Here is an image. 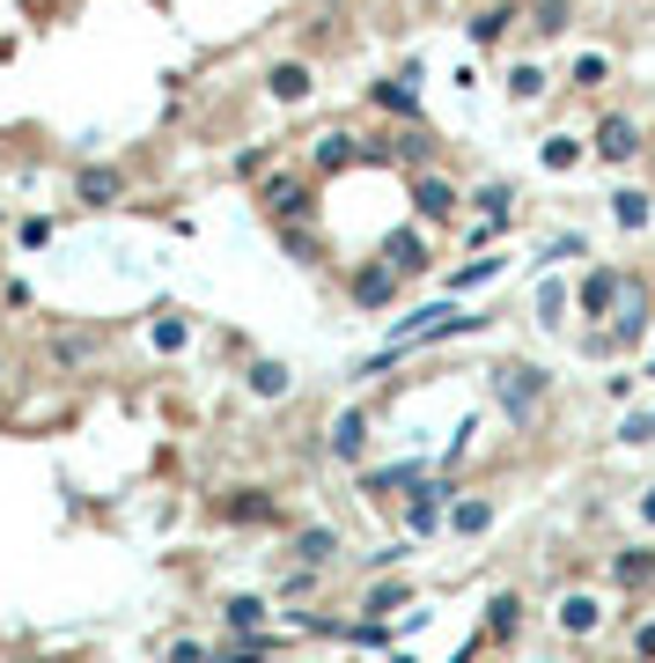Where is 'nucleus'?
Segmentation results:
<instances>
[{
	"label": "nucleus",
	"instance_id": "f257e3e1",
	"mask_svg": "<svg viewBox=\"0 0 655 663\" xmlns=\"http://www.w3.org/2000/svg\"><path fill=\"white\" fill-rule=\"evenodd\" d=\"M493 398H501V413H509L515 428H537L545 398H553V368L545 362H501L493 368Z\"/></svg>",
	"mask_w": 655,
	"mask_h": 663
},
{
	"label": "nucleus",
	"instance_id": "f03ea898",
	"mask_svg": "<svg viewBox=\"0 0 655 663\" xmlns=\"http://www.w3.org/2000/svg\"><path fill=\"white\" fill-rule=\"evenodd\" d=\"M258 207H266L273 229H280V221H317V177H310V163H302V170H266V177H258Z\"/></svg>",
	"mask_w": 655,
	"mask_h": 663
},
{
	"label": "nucleus",
	"instance_id": "7ed1b4c3",
	"mask_svg": "<svg viewBox=\"0 0 655 663\" xmlns=\"http://www.w3.org/2000/svg\"><path fill=\"white\" fill-rule=\"evenodd\" d=\"M406 199H413V221H420V229H449V221L464 214V192L442 170H406Z\"/></svg>",
	"mask_w": 655,
	"mask_h": 663
},
{
	"label": "nucleus",
	"instance_id": "20e7f679",
	"mask_svg": "<svg viewBox=\"0 0 655 663\" xmlns=\"http://www.w3.org/2000/svg\"><path fill=\"white\" fill-rule=\"evenodd\" d=\"M641 119H633V111H604V119H597V133H589V155H597V163H604V170H626V163H641Z\"/></svg>",
	"mask_w": 655,
	"mask_h": 663
},
{
	"label": "nucleus",
	"instance_id": "39448f33",
	"mask_svg": "<svg viewBox=\"0 0 655 663\" xmlns=\"http://www.w3.org/2000/svg\"><path fill=\"white\" fill-rule=\"evenodd\" d=\"M420 74H428V67H420V59H406L398 74L368 81V103H376L390 125H420Z\"/></svg>",
	"mask_w": 655,
	"mask_h": 663
},
{
	"label": "nucleus",
	"instance_id": "423d86ee",
	"mask_svg": "<svg viewBox=\"0 0 655 663\" xmlns=\"http://www.w3.org/2000/svg\"><path fill=\"white\" fill-rule=\"evenodd\" d=\"M398 295H406V273H390L384 258H362V266L346 273V302H354V310H368V318H376V310H390Z\"/></svg>",
	"mask_w": 655,
	"mask_h": 663
},
{
	"label": "nucleus",
	"instance_id": "0eeeda50",
	"mask_svg": "<svg viewBox=\"0 0 655 663\" xmlns=\"http://www.w3.org/2000/svg\"><path fill=\"white\" fill-rule=\"evenodd\" d=\"M340 170H362V133H346V125L310 133V177L324 185V177H340Z\"/></svg>",
	"mask_w": 655,
	"mask_h": 663
},
{
	"label": "nucleus",
	"instance_id": "6e6552de",
	"mask_svg": "<svg viewBox=\"0 0 655 663\" xmlns=\"http://www.w3.org/2000/svg\"><path fill=\"white\" fill-rule=\"evenodd\" d=\"M133 192V177L119 170V163H81V170H74V199H81V207H119V199Z\"/></svg>",
	"mask_w": 655,
	"mask_h": 663
},
{
	"label": "nucleus",
	"instance_id": "1a4fd4ad",
	"mask_svg": "<svg viewBox=\"0 0 655 663\" xmlns=\"http://www.w3.org/2000/svg\"><path fill=\"white\" fill-rule=\"evenodd\" d=\"M619 295H626V273H619V266L582 273V288H575V310H582V324H604L611 310H619Z\"/></svg>",
	"mask_w": 655,
	"mask_h": 663
},
{
	"label": "nucleus",
	"instance_id": "9d476101",
	"mask_svg": "<svg viewBox=\"0 0 655 663\" xmlns=\"http://www.w3.org/2000/svg\"><path fill=\"white\" fill-rule=\"evenodd\" d=\"M611 354H633L641 346V332H648V288L641 280H626V295H619V310H611Z\"/></svg>",
	"mask_w": 655,
	"mask_h": 663
},
{
	"label": "nucleus",
	"instance_id": "9b49d317",
	"mask_svg": "<svg viewBox=\"0 0 655 663\" xmlns=\"http://www.w3.org/2000/svg\"><path fill=\"white\" fill-rule=\"evenodd\" d=\"M324 450H332V465H362L368 457V413L362 406H346V413L324 420Z\"/></svg>",
	"mask_w": 655,
	"mask_h": 663
},
{
	"label": "nucleus",
	"instance_id": "f8f14e48",
	"mask_svg": "<svg viewBox=\"0 0 655 663\" xmlns=\"http://www.w3.org/2000/svg\"><path fill=\"white\" fill-rule=\"evenodd\" d=\"M266 97L288 103V111H302V103L317 97V67H310V59H273V67H266Z\"/></svg>",
	"mask_w": 655,
	"mask_h": 663
},
{
	"label": "nucleus",
	"instance_id": "ddd939ff",
	"mask_svg": "<svg viewBox=\"0 0 655 663\" xmlns=\"http://www.w3.org/2000/svg\"><path fill=\"white\" fill-rule=\"evenodd\" d=\"M221 523H243V531H258V523H280V501H273L266 487H236V494H221L214 501Z\"/></svg>",
	"mask_w": 655,
	"mask_h": 663
},
{
	"label": "nucleus",
	"instance_id": "4468645a",
	"mask_svg": "<svg viewBox=\"0 0 655 663\" xmlns=\"http://www.w3.org/2000/svg\"><path fill=\"white\" fill-rule=\"evenodd\" d=\"M288 561L332 567V561H340V531H332V523H302V531H288Z\"/></svg>",
	"mask_w": 655,
	"mask_h": 663
},
{
	"label": "nucleus",
	"instance_id": "2eb2a0df",
	"mask_svg": "<svg viewBox=\"0 0 655 663\" xmlns=\"http://www.w3.org/2000/svg\"><path fill=\"white\" fill-rule=\"evenodd\" d=\"M376 258H384L390 273H406V280H420V273H428V236H420V229H390Z\"/></svg>",
	"mask_w": 655,
	"mask_h": 663
},
{
	"label": "nucleus",
	"instance_id": "dca6fc26",
	"mask_svg": "<svg viewBox=\"0 0 655 663\" xmlns=\"http://www.w3.org/2000/svg\"><path fill=\"white\" fill-rule=\"evenodd\" d=\"M243 384H251V398H258V406H280V398L295 391V368L273 362V354H258V362L243 368Z\"/></svg>",
	"mask_w": 655,
	"mask_h": 663
},
{
	"label": "nucleus",
	"instance_id": "f3484780",
	"mask_svg": "<svg viewBox=\"0 0 655 663\" xmlns=\"http://www.w3.org/2000/svg\"><path fill=\"white\" fill-rule=\"evenodd\" d=\"M398 487H406V494H420V487H428V465H413V457H406V465L362 472V494H368V501H390V494H398Z\"/></svg>",
	"mask_w": 655,
	"mask_h": 663
},
{
	"label": "nucleus",
	"instance_id": "a211bd4d",
	"mask_svg": "<svg viewBox=\"0 0 655 663\" xmlns=\"http://www.w3.org/2000/svg\"><path fill=\"white\" fill-rule=\"evenodd\" d=\"M515 23H523V8H515V0H493V8H479V15H471V45H479V52L509 45Z\"/></svg>",
	"mask_w": 655,
	"mask_h": 663
},
{
	"label": "nucleus",
	"instance_id": "6ab92c4d",
	"mask_svg": "<svg viewBox=\"0 0 655 663\" xmlns=\"http://www.w3.org/2000/svg\"><path fill=\"white\" fill-rule=\"evenodd\" d=\"M611 583L619 589H648L655 583V545H619V553H611Z\"/></svg>",
	"mask_w": 655,
	"mask_h": 663
},
{
	"label": "nucleus",
	"instance_id": "aec40b11",
	"mask_svg": "<svg viewBox=\"0 0 655 663\" xmlns=\"http://www.w3.org/2000/svg\"><path fill=\"white\" fill-rule=\"evenodd\" d=\"M523 23H531L537 45H553V37H567V23H575V0H531Z\"/></svg>",
	"mask_w": 655,
	"mask_h": 663
},
{
	"label": "nucleus",
	"instance_id": "412c9836",
	"mask_svg": "<svg viewBox=\"0 0 655 663\" xmlns=\"http://www.w3.org/2000/svg\"><path fill=\"white\" fill-rule=\"evenodd\" d=\"M280 251H288L295 266H324V236H317V221H280Z\"/></svg>",
	"mask_w": 655,
	"mask_h": 663
},
{
	"label": "nucleus",
	"instance_id": "4be33fe9",
	"mask_svg": "<svg viewBox=\"0 0 655 663\" xmlns=\"http://www.w3.org/2000/svg\"><path fill=\"white\" fill-rule=\"evenodd\" d=\"M553 619L567 627V634H597V627H604V612H597V597H589V589H567Z\"/></svg>",
	"mask_w": 655,
	"mask_h": 663
},
{
	"label": "nucleus",
	"instance_id": "5701e85b",
	"mask_svg": "<svg viewBox=\"0 0 655 663\" xmlns=\"http://www.w3.org/2000/svg\"><path fill=\"white\" fill-rule=\"evenodd\" d=\"M582 155H589V147L575 141V133H545V147H537V163H545V170H553V177L582 170Z\"/></svg>",
	"mask_w": 655,
	"mask_h": 663
},
{
	"label": "nucleus",
	"instance_id": "b1692460",
	"mask_svg": "<svg viewBox=\"0 0 655 663\" xmlns=\"http://www.w3.org/2000/svg\"><path fill=\"white\" fill-rule=\"evenodd\" d=\"M648 214H655L648 192H633V185H619V192H611V221H619V229H648Z\"/></svg>",
	"mask_w": 655,
	"mask_h": 663
},
{
	"label": "nucleus",
	"instance_id": "393cba45",
	"mask_svg": "<svg viewBox=\"0 0 655 663\" xmlns=\"http://www.w3.org/2000/svg\"><path fill=\"white\" fill-rule=\"evenodd\" d=\"M449 531H457V539H479V531H493V501H457V509H449Z\"/></svg>",
	"mask_w": 655,
	"mask_h": 663
},
{
	"label": "nucleus",
	"instance_id": "a878e982",
	"mask_svg": "<svg viewBox=\"0 0 655 663\" xmlns=\"http://www.w3.org/2000/svg\"><path fill=\"white\" fill-rule=\"evenodd\" d=\"M221 619H229V634H266V605L258 597H229Z\"/></svg>",
	"mask_w": 655,
	"mask_h": 663
},
{
	"label": "nucleus",
	"instance_id": "bb28decb",
	"mask_svg": "<svg viewBox=\"0 0 655 663\" xmlns=\"http://www.w3.org/2000/svg\"><path fill=\"white\" fill-rule=\"evenodd\" d=\"M273 656V634H236L229 649H214L207 663H266Z\"/></svg>",
	"mask_w": 655,
	"mask_h": 663
},
{
	"label": "nucleus",
	"instance_id": "cd10ccee",
	"mask_svg": "<svg viewBox=\"0 0 655 663\" xmlns=\"http://www.w3.org/2000/svg\"><path fill=\"white\" fill-rule=\"evenodd\" d=\"M509 97L515 103H537V97H545V67H537V59H515V67H509Z\"/></svg>",
	"mask_w": 655,
	"mask_h": 663
},
{
	"label": "nucleus",
	"instance_id": "c85d7f7f",
	"mask_svg": "<svg viewBox=\"0 0 655 663\" xmlns=\"http://www.w3.org/2000/svg\"><path fill=\"white\" fill-rule=\"evenodd\" d=\"M567 81H575V89H604V81H611V52H582Z\"/></svg>",
	"mask_w": 655,
	"mask_h": 663
},
{
	"label": "nucleus",
	"instance_id": "c756f323",
	"mask_svg": "<svg viewBox=\"0 0 655 663\" xmlns=\"http://www.w3.org/2000/svg\"><path fill=\"white\" fill-rule=\"evenodd\" d=\"M537 324H545V332H559V324H567V288H559V280H545V288H537Z\"/></svg>",
	"mask_w": 655,
	"mask_h": 663
},
{
	"label": "nucleus",
	"instance_id": "7c9ffc66",
	"mask_svg": "<svg viewBox=\"0 0 655 663\" xmlns=\"http://www.w3.org/2000/svg\"><path fill=\"white\" fill-rule=\"evenodd\" d=\"M471 207H479L486 221H509L515 214V192H509V185H479V192H471Z\"/></svg>",
	"mask_w": 655,
	"mask_h": 663
},
{
	"label": "nucleus",
	"instance_id": "2f4dec72",
	"mask_svg": "<svg viewBox=\"0 0 655 663\" xmlns=\"http://www.w3.org/2000/svg\"><path fill=\"white\" fill-rule=\"evenodd\" d=\"M501 266H509V258H471V266H457V273H449V295H464V288H479V280H493Z\"/></svg>",
	"mask_w": 655,
	"mask_h": 663
},
{
	"label": "nucleus",
	"instance_id": "473e14b6",
	"mask_svg": "<svg viewBox=\"0 0 655 663\" xmlns=\"http://www.w3.org/2000/svg\"><path fill=\"white\" fill-rule=\"evenodd\" d=\"M515 619H523V605H515V597H493V619H486V634L509 641V634H515Z\"/></svg>",
	"mask_w": 655,
	"mask_h": 663
},
{
	"label": "nucleus",
	"instance_id": "72a5a7b5",
	"mask_svg": "<svg viewBox=\"0 0 655 663\" xmlns=\"http://www.w3.org/2000/svg\"><path fill=\"white\" fill-rule=\"evenodd\" d=\"M185 340H192V324L177 318V310H170V318H155V346H170V354H177Z\"/></svg>",
	"mask_w": 655,
	"mask_h": 663
},
{
	"label": "nucleus",
	"instance_id": "f704fd0d",
	"mask_svg": "<svg viewBox=\"0 0 655 663\" xmlns=\"http://www.w3.org/2000/svg\"><path fill=\"white\" fill-rule=\"evenodd\" d=\"M406 597H413V589H406V583H376V589H368V612H398Z\"/></svg>",
	"mask_w": 655,
	"mask_h": 663
},
{
	"label": "nucleus",
	"instance_id": "c9c22d12",
	"mask_svg": "<svg viewBox=\"0 0 655 663\" xmlns=\"http://www.w3.org/2000/svg\"><path fill=\"white\" fill-rule=\"evenodd\" d=\"M619 442H633V450L655 442V413H626V420H619Z\"/></svg>",
	"mask_w": 655,
	"mask_h": 663
},
{
	"label": "nucleus",
	"instance_id": "e433bc0d",
	"mask_svg": "<svg viewBox=\"0 0 655 663\" xmlns=\"http://www.w3.org/2000/svg\"><path fill=\"white\" fill-rule=\"evenodd\" d=\"M15 244H23V251H45V244H52V221H45V214H30L23 229H15Z\"/></svg>",
	"mask_w": 655,
	"mask_h": 663
},
{
	"label": "nucleus",
	"instance_id": "4c0bfd02",
	"mask_svg": "<svg viewBox=\"0 0 655 663\" xmlns=\"http://www.w3.org/2000/svg\"><path fill=\"white\" fill-rule=\"evenodd\" d=\"M266 163H273L266 147H243V155H236V177H266Z\"/></svg>",
	"mask_w": 655,
	"mask_h": 663
},
{
	"label": "nucleus",
	"instance_id": "58836bf2",
	"mask_svg": "<svg viewBox=\"0 0 655 663\" xmlns=\"http://www.w3.org/2000/svg\"><path fill=\"white\" fill-rule=\"evenodd\" d=\"M52 354H59V362H89V354H97V340H59Z\"/></svg>",
	"mask_w": 655,
	"mask_h": 663
},
{
	"label": "nucleus",
	"instance_id": "ea45409f",
	"mask_svg": "<svg viewBox=\"0 0 655 663\" xmlns=\"http://www.w3.org/2000/svg\"><path fill=\"white\" fill-rule=\"evenodd\" d=\"M545 258H589V244H582V236H553V251H545Z\"/></svg>",
	"mask_w": 655,
	"mask_h": 663
},
{
	"label": "nucleus",
	"instance_id": "a19ab883",
	"mask_svg": "<svg viewBox=\"0 0 655 663\" xmlns=\"http://www.w3.org/2000/svg\"><path fill=\"white\" fill-rule=\"evenodd\" d=\"M163 663H207V649H199V641H170V656Z\"/></svg>",
	"mask_w": 655,
	"mask_h": 663
},
{
	"label": "nucleus",
	"instance_id": "79ce46f5",
	"mask_svg": "<svg viewBox=\"0 0 655 663\" xmlns=\"http://www.w3.org/2000/svg\"><path fill=\"white\" fill-rule=\"evenodd\" d=\"M633 656H648V663H655V627H641V634H633Z\"/></svg>",
	"mask_w": 655,
	"mask_h": 663
},
{
	"label": "nucleus",
	"instance_id": "37998d69",
	"mask_svg": "<svg viewBox=\"0 0 655 663\" xmlns=\"http://www.w3.org/2000/svg\"><path fill=\"white\" fill-rule=\"evenodd\" d=\"M641 516H648V523H655V487H648V494H641Z\"/></svg>",
	"mask_w": 655,
	"mask_h": 663
},
{
	"label": "nucleus",
	"instance_id": "c03bdc74",
	"mask_svg": "<svg viewBox=\"0 0 655 663\" xmlns=\"http://www.w3.org/2000/svg\"><path fill=\"white\" fill-rule=\"evenodd\" d=\"M0 384H8V354H0Z\"/></svg>",
	"mask_w": 655,
	"mask_h": 663
},
{
	"label": "nucleus",
	"instance_id": "a18cd8bd",
	"mask_svg": "<svg viewBox=\"0 0 655 663\" xmlns=\"http://www.w3.org/2000/svg\"><path fill=\"white\" fill-rule=\"evenodd\" d=\"M0 229H8V207H0Z\"/></svg>",
	"mask_w": 655,
	"mask_h": 663
},
{
	"label": "nucleus",
	"instance_id": "49530a36",
	"mask_svg": "<svg viewBox=\"0 0 655 663\" xmlns=\"http://www.w3.org/2000/svg\"><path fill=\"white\" fill-rule=\"evenodd\" d=\"M648 155H655V141H648Z\"/></svg>",
	"mask_w": 655,
	"mask_h": 663
}]
</instances>
